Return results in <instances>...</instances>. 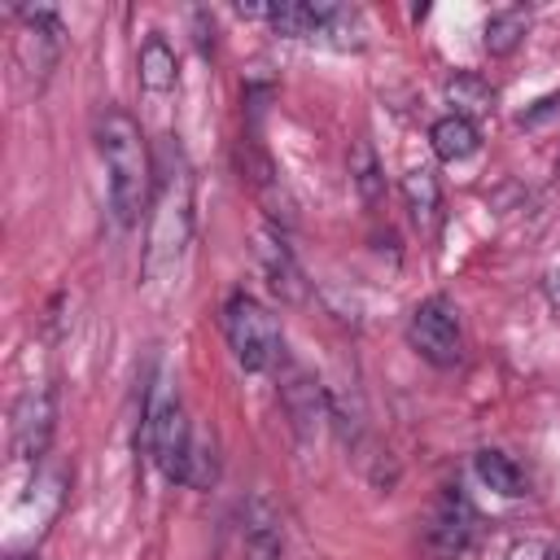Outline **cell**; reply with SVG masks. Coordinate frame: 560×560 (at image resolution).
Masks as SVG:
<instances>
[{"instance_id": "obj_16", "label": "cell", "mask_w": 560, "mask_h": 560, "mask_svg": "<svg viewBox=\"0 0 560 560\" xmlns=\"http://www.w3.org/2000/svg\"><path fill=\"white\" fill-rule=\"evenodd\" d=\"M429 144H433V153L442 162H468L481 149V131H477V122H468L459 114H442L429 127Z\"/></svg>"}, {"instance_id": "obj_5", "label": "cell", "mask_w": 560, "mask_h": 560, "mask_svg": "<svg viewBox=\"0 0 560 560\" xmlns=\"http://www.w3.org/2000/svg\"><path fill=\"white\" fill-rule=\"evenodd\" d=\"M13 18H18V35H13V57H18V70L44 88L61 61V48H66V31H61V13L48 9V4H13Z\"/></svg>"}, {"instance_id": "obj_7", "label": "cell", "mask_w": 560, "mask_h": 560, "mask_svg": "<svg viewBox=\"0 0 560 560\" xmlns=\"http://www.w3.org/2000/svg\"><path fill=\"white\" fill-rule=\"evenodd\" d=\"M52 429H57V389L52 385L26 389L13 407V455L22 464H39L52 442Z\"/></svg>"}, {"instance_id": "obj_23", "label": "cell", "mask_w": 560, "mask_h": 560, "mask_svg": "<svg viewBox=\"0 0 560 560\" xmlns=\"http://www.w3.org/2000/svg\"><path fill=\"white\" fill-rule=\"evenodd\" d=\"M4 560H39L35 551H13V556H4Z\"/></svg>"}, {"instance_id": "obj_11", "label": "cell", "mask_w": 560, "mask_h": 560, "mask_svg": "<svg viewBox=\"0 0 560 560\" xmlns=\"http://www.w3.org/2000/svg\"><path fill=\"white\" fill-rule=\"evenodd\" d=\"M241 538H245V560H280L284 556L280 512L271 508L267 494H249V503L241 512Z\"/></svg>"}, {"instance_id": "obj_20", "label": "cell", "mask_w": 560, "mask_h": 560, "mask_svg": "<svg viewBox=\"0 0 560 560\" xmlns=\"http://www.w3.org/2000/svg\"><path fill=\"white\" fill-rule=\"evenodd\" d=\"M214 481H219V455H214V442L192 438L188 468H184V486H192V490H210Z\"/></svg>"}, {"instance_id": "obj_6", "label": "cell", "mask_w": 560, "mask_h": 560, "mask_svg": "<svg viewBox=\"0 0 560 560\" xmlns=\"http://www.w3.org/2000/svg\"><path fill=\"white\" fill-rule=\"evenodd\" d=\"M407 341H411V350L424 363H433L442 372L459 368L464 363V324H459L455 302L442 298V293L438 298H424L411 311V319H407Z\"/></svg>"}, {"instance_id": "obj_2", "label": "cell", "mask_w": 560, "mask_h": 560, "mask_svg": "<svg viewBox=\"0 0 560 560\" xmlns=\"http://www.w3.org/2000/svg\"><path fill=\"white\" fill-rule=\"evenodd\" d=\"M92 136H96V153H101L105 175H109V210L122 228H131V223H140V214L149 210V197H153L149 140H144L140 122L118 105H105L96 114Z\"/></svg>"}, {"instance_id": "obj_9", "label": "cell", "mask_w": 560, "mask_h": 560, "mask_svg": "<svg viewBox=\"0 0 560 560\" xmlns=\"http://www.w3.org/2000/svg\"><path fill=\"white\" fill-rule=\"evenodd\" d=\"M472 529H477L472 503H468L459 490H446V494L438 499V508H433V521H429L424 542H429V551H433L438 560H455V556H464V547L472 542Z\"/></svg>"}, {"instance_id": "obj_14", "label": "cell", "mask_w": 560, "mask_h": 560, "mask_svg": "<svg viewBox=\"0 0 560 560\" xmlns=\"http://www.w3.org/2000/svg\"><path fill=\"white\" fill-rule=\"evenodd\" d=\"M402 197H407L411 223L420 232H433L442 223V188H438V175L429 166H416L402 175Z\"/></svg>"}, {"instance_id": "obj_12", "label": "cell", "mask_w": 560, "mask_h": 560, "mask_svg": "<svg viewBox=\"0 0 560 560\" xmlns=\"http://www.w3.org/2000/svg\"><path fill=\"white\" fill-rule=\"evenodd\" d=\"M245 179H249L254 197L262 201L267 219L293 223V197L284 192V184H280V175H276V166H271V158H267L258 144H249V153H245Z\"/></svg>"}, {"instance_id": "obj_25", "label": "cell", "mask_w": 560, "mask_h": 560, "mask_svg": "<svg viewBox=\"0 0 560 560\" xmlns=\"http://www.w3.org/2000/svg\"><path fill=\"white\" fill-rule=\"evenodd\" d=\"M556 560H560V556H556Z\"/></svg>"}, {"instance_id": "obj_4", "label": "cell", "mask_w": 560, "mask_h": 560, "mask_svg": "<svg viewBox=\"0 0 560 560\" xmlns=\"http://www.w3.org/2000/svg\"><path fill=\"white\" fill-rule=\"evenodd\" d=\"M223 337L232 346V359L245 372H271L284 359V337H280L276 315L245 289L228 293L223 302Z\"/></svg>"}, {"instance_id": "obj_15", "label": "cell", "mask_w": 560, "mask_h": 560, "mask_svg": "<svg viewBox=\"0 0 560 560\" xmlns=\"http://www.w3.org/2000/svg\"><path fill=\"white\" fill-rule=\"evenodd\" d=\"M446 101L455 105L451 114H459V118H486V114H494V101H499V92H494V83L486 79V74H477V70H459L455 79H446Z\"/></svg>"}, {"instance_id": "obj_10", "label": "cell", "mask_w": 560, "mask_h": 560, "mask_svg": "<svg viewBox=\"0 0 560 560\" xmlns=\"http://www.w3.org/2000/svg\"><path fill=\"white\" fill-rule=\"evenodd\" d=\"M280 402H284V411H289L298 438H315L319 424L332 416V407H328L319 381H311L302 368H289V376H284V385H280Z\"/></svg>"}, {"instance_id": "obj_24", "label": "cell", "mask_w": 560, "mask_h": 560, "mask_svg": "<svg viewBox=\"0 0 560 560\" xmlns=\"http://www.w3.org/2000/svg\"><path fill=\"white\" fill-rule=\"evenodd\" d=\"M551 179H556V184H560V158H556V166H551Z\"/></svg>"}, {"instance_id": "obj_17", "label": "cell", "mask_w": 560, "mask_h": 560, "mask_svg": "<svg viewBox=\"0 0 560 560\" xmlns=\"http://www.w3.org/2000/svg\"><path fill=\"white\" fill-rule=\"evenodd\" d=\"M472 472H477L494 494H503V499L529 494V481H525L521 464H516L512 455H503V451H477V455H472Z\"/></svg>"}, {"instance_id": "obj_8", "label": "cell", "mask_w": 560, "mask_h": 560, "mask_svg": "<svg viewBox=\"0 0 560 560\" xmlns=\"http://www.w3.org/2000/svg\"><path fill=\"white\" fill-rule=\"evenodd\" d=\"M254 254H258V267L267 276V289L289 302V306H302L306 302V280H302V267L293 258V249L284 245V236L276 228H258L254 232Z\"/></svg>"}, {"instance_id": "obj_13", "label": "cell", "mask_w": 560, "mask_h": 560, "mask_svg": "<svg viewBox=\"0 0 560 560\" xmlns=\"http://www.w3.org/2000/svg\"><path fill=\"white\" fill-rule=\"evenodd\" d=\"M136 74H140V88L153 92V96L175 92V83H179V57H175V48L166 44V35L153 31V35L140 44V52H136Z\"/></svg>"}, {"instance_id": "obj_18", "label": "cell", "mask_w": 560, "mask_h": 560, "mask_svg": "<svg viewBox=\"0 0 560 560\" xmlns=\"http://www.w3.org/2000/svg\"><path fill=\"white\" fill-rule=\"evenodd\" d=\"M525 31H529V13H525V9H499V13L486 18L481 44H486L490 57H512V52L521 48Z\"/></svg>"}, {"instance_id": "obj_3", "label": "cell", "mask_w": 560, "mask_h": 560, "mask_svg": "<svg viewBox=\"0 0 560 560\" xmlns=\"http://www.w3.org/2000/svg\"><path fill=\"white\" fill-rule=\"evenodd\" d=\"M144 451L149 459L158 464V472L166 481H179L184 486V468H188V451H192V424H188V411L179 402V394L171 389L166 376H158L149 385V398H144Z\"/></svg>"}, {"instance_id": "obj_21", "label": "cell", "mask_w": 560, "mask_h": 560, "mask_svg": "<svg viewBox=\"0 0 560 560\" xmlns=\"http://www.w3.org/2000/svg\"><path fill=\"white\" fill-rule=\"evenodd\" d=\"M556 109H560V92H551V96H542L534 109H525L521 122H538V118H547V114H556Z\"/></svg>"}, {"instance_id": "obj_19", "label": "cell", "mask_w": 560, "mask_h": 560, "mask_svg": "<svg viewBox=\"0 0 560 560\" xmlns=\"http://www.w3.org/2000/svg\"><path fill=\"white\" fill-rule=\"evenodd\" d=\"M346 166H350V184L354 192L363 197V206H376L381 192H385V175H381V158L368 140H354L350 153H346Z\"/></svg>"}, {"instance_id": "obj_22", "label": "cell", "mask_w": 560, "mask_h": 560, "mask_svg": "<svg viewBox=\"0 0 560 560\" xmlns=\"http://www.w3.org/2000/svg\"><path fill=\"white\" fill-rule=\"evenodd\" d=\"M542 293H547V302H551V306L560 311V271H551V276H547V284H542Z\"/></svg>"}, {"instance_id": "obj_1", "label": "cell", "mask_w": 560, "mask_h": 560, "mask_svg": "<svg viewBox=\"0 0 560 560\" xmlns=\"http://www.w3.org/2000/svg\"><path fill=\"white\" fill-rule=\"evenodd\" d=\"M192 236V166L179 149V136H162L153 153V197H149V241L140 276L158 280L171 271Z\"/></svg>"}]
</instances>
